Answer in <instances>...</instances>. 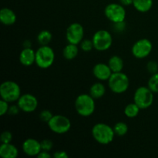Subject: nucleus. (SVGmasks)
Listing matches in <instances>:
<instances>
[{"label": "nucleus", "instance_id": "nucleus-25", "mask_svg": "<svg viewBox=\"0 0 158 158\" xmlns=\"http://www.w3.org/2000/svg\"><path fill=\"white\" fill-rule=\"evenodd\" d=\"M148 86L154 94H158V72L151 75L148 80Z\"/></svg>", "mask_w": 158, "mask_h": 158}, {"label": "nucleus", "instance_id": "nucleus-7", "mask_svg": "<svg viewBox=\"0 0 158 158\" xmlns=\"http://www.w3.org/2000/svg\"><path fill=\"white\" fill-rule=\"evenodd\" d=\"M93 43L96 50L103 52L111 47L113 44V37L110 32L105 29L97 31L93 35Z\"/></svg>", "mask_w": 158, "mask_h": 158}, {"label": "nucleus", "instance_id": "nucleus-26", "mask_svg": "<svg viewBox=\"0 0 158 158\" xmlns=\"http://www.w3.org/2000/svg\"><path fill=\"white\" fill-rule=\"evenodd\" d=\"M80 49L83 51V52H90L94 47V43H93L92 40H89V39H84L82 40L81 43H80Z\"/></svg>", "mask_w": 158, "mask_h": 158}, {"label": "nucleus", "instance_id": "nucleus-20", "mask_svg": "<svg viewBox=\"0 0 158 158\" xmlns=\"http://www.w3.org/2000/svg\"><path fill=\"white\" fill-rule=\"evenodd\" d=\"M153 4H154L153 0H134L133 1V6L134 9L142 13L149 12L152 8Z\"/></svg>", "mask_w": 158, "mask_h": 158}, {"label": "nucleus", "instance_id": "nucleus-22", "mask_svg": "<svg viewBox=\"0 0 158 158\" xmlns=\"http://www.w3.org/2000/svg\"><path fill=\"white\" fill-rule=\"evenodd\" d=\"M52 35L49 30H42L37 35V41L40 46H47L52 41Z\"/></svg>", "mask_w": 158, "mask_h": 158}, {"label": "nucleus", "instance_id": "nucleus-9", "mask_svg": "<svg viewBox=\"0 0 158 158\" xmlns=\"http://www.w3.org/2000/svg\"><path fill=\"white\" fill-rule=\"evenodd\" d=\"M105 16L113 23L125 21L127 12L123 5L110 3L104 9Z\"/></svg>", "mask_w": 158, "mask_h": 158}, {"label": "nucleus", "instance_id": "nucleus-4", "mask_svg": "<svg viewBox=\"0 0 158 158\" xmlns=\"http://www.w3.org/2000/svg\"><path fill=\"white\" fill-rule=\"evenodd\" d=\"M108 86L114 94H123L129 88L130 79L127 75L123 72L113 73L108 80Z\"/></svg>", "mask_w": 158, "mask_h": 158}, {"label": "nucleus", "instance_id": "nucleus-11", "mask_svg": "<svg viewBox=\"0 0 158 158\" xmlns=\"http://www.w3.org/2000/svg\"><path fill=\"white\" fill-rule=\"evenodd\" d=\"M84 29L79 23H71L66 31V39L69 43L79 45L83 40Z\"/></svg>", "mask_w": 158, "mask_h": 158}, {"label": "nucleus", "instance_id": "nucleus-30", "mask_svg": "<svg viewBox=\"0 0 158 158\" xmlns=\"http://www.w3.org/2000/svg\"><path fill=\"white\" fill-rule=\"evenodd\" d=\"M147 69L151 74H154L158 72V63L156 61L151 60L147 63Z\"/></svg>", "mask_w": 158, "mask_h": 158}, {"label": "nucleus", "instance_id": "nucleus-6", "mask_svg": "<svg viewBox=\"0 0 158 158\" xmlns=\"http://www.w3.org/2000/svg\"><path fill=\"white\" fill-rule=\"evenodd\" d=\"M154 93L148 86H140L134 93V102L140 110L149 108L154 103Z\"/></svg>", "mask_w": 158, "mask_h": 158}, {"label": "nucleus", "instance_id": "nucleus-28", "mask_svg": "<svg viewBox=\"0 0 158 158\" xmlns=\"http://www.w3.org/2000/svg\"><path fill=\"white\" fill-rule=\"evenodd\" d=\"M0 140L2 143H11L12 140V134L9 131H5L2 133L0 136Z\"/></svg>", "mask_w": 158, "mask_h": 158}, {"label": "nucleus", "instance_id": "nucleus-33", "mask_svg": "<svg viewBox=\"0 0 158 158\" xmlns=\"http://www.w3.org/2000/svg\"><path fill=\"white\" fill-rule=\"evenodd\" d=\"M21 110L20 108L19 107L18 105H11L9 106V111H8V114L11 116H15L19 113V111Z\"/></svg>", "mask_w": 158, "mask_h": 158}, {"label": "nucleus", "instance_id": "nucleus-2", "mask_svg": "<svg viewBox=\"0 0 158 158\" xmlns=\"http://www.w3.org/2000/svg\"><path fill=\"white\" fill-rule=\"evenodd\" d=\"M115 135L114 128L106 123H96L92 128L93 137L100 144H109L114 140Z\"/></svg>", "mask_w": 158, "mask_h": 158}, {"label": "nucleus", "instance_id": "nucleus-17", "mask_svg": "<svg viewBox=\"0 0 158 158\" xmlns=\"http://www.w3.org/2000/svg\"><path fill=\"white\" fill-rule=\"evenodd\" d=\"M18 155V149L11 143H2L0 146V157L2 158H16Z\"/></svg>", "mask_w": 158, "mask_h": 158}, {"label": "nucleus", "instance_id": "nucleus-27", "mask_svg": "<svg viewBox=\"0 0 158 158\" xmlns=\"http://www.w3.org/2000/svg\"><path fill=\"white\" fill-rule=\"evenodd\" d=\"M52 117H53V114L49 110H43L40 114V120L43 122H45V123H48Z\"/></svg>", "mask_w": 158, "mask_h": 158}, {"label": "nucleus", "instance_id": "nucleus-34", "mask_svg": "<svg viewBox=\"0 0 158 158\" xmlns=\"http://www.w3.org/2000/svg\"><path fill=\"white\" fill-rule=\"evenodd\" d=\"M52 157L54 158H68L69 154L64 151H58L52 154Z\"/></svg>", "mask_w": 158, "mask_h": 158}, {"label": "nucleus", "instance_id": "nucleus-12", "mask_svg": "<svg viewBox=\"0 0 158 158\" xmlns=\"http://www.w3.org/2000/svg\"><path fill=\"white\" fill-rule=\"evenodd\" d=\"M38 100L31 94H25L20 96L17 105L21 111L25 113H32L38 107Z\"/></svg>", "mask_w": 158, "mask_h": 158}, {"label": "nucleus", "instance_id": "nucleus-1", "mask_svg": "<svg viewBox=\"0 0 158 158\" xmlns=\"http://www.w3.org/2000/svg\"><path fill=\"white\" fill-rule=\"evenodd\" d=\"M74 106L76 111L80 116L83 117H90L96 109L95 99L90 94H80L76 98Z\"/></svg>", "mask_w": 158, "mask_h": 158}, {"label": "nucleus", "instance_id": "nucleus-16", "mask_svg": "<svg viewBox=\"0 0 158 158\" xmlns=\"http://www.w3.org/2000/svg\"><path fill=\"white\" fill-rule=\"evenodd\" d=\"M17 17L12 9L2 8L0 11V21L5 26H12L16 22Z\"/></svg>", "mask_w": 158, "mask_h": 158}, {"label": "nucleus", "instance_id": "nucleus-23", "mask_svg": "<svg viewBox=\"0 0 158 158\" xmlns=\"http://www.w3.org/2000/svg\"><path fill=\"white\" fill-rule=\"evenodd\" d=\"M140 110V108L135 103H129L124 109V114L128 118H134L137 117Z\"/></svg>", "mask_w": 158, "mask_h": 158}, {"label": "nucleus", "instance_id": "nucleus-19", "mask_svg": "<svg viewBox=\"0 0 158 158\" xmlns=\"http://www.w3.org/2000/svg\"><path fill=\"white\" fill-rule=\"evenodd\" d=\"M108 65H109L110 68L112 70L113 73H118L122 72L123 69V59L119 56H113L108 60Z\"/></svg>", "mask_w": 158, "mask_h": 158}, {"label": "nucleus", "instance_id": "nucleus-32", "mask_svg": "<svg viewBox=\"0 0 158 158\" xmlns=\"http://www.w3.org/2000/svg\"><path fill=\"white\" fill-rule=\"evenodd\" d=\"M126 26L127 25L125 21L114 23V30L116 32H122L126 29Z\"/></svg>", "mask_w": 158, "mask_h": 158}, {"label": "nucleus", "instance_id": "nucleus-37", "mask_svg": "<svg viewBox=\"0 0 158 158\" xmlns=\"http://www.w3.org/2000/svg\"><path fill=\"white\" fill-rule=\"evenodd\" d=\"M31 46H32V43L29 40H26L23 43V48H31Z\"/></svg>", "mask_w": 158, "mask_h": 158}, {"label": "nucleus", "instance_id": "nucleus-21", "mask_svg": "<svg viewBox=\"0 0 158 158\" xmlns=\"http://www.w3.org/2000/svg\"><path fill=\"white\" fill-rule=\"evenodd\" d=\"M106 94V87L100 82H97L94 83L89 88V94L94 99H100Z\"/></svg>", "mask_w": 158, "mask_h": 158}, {"label": "nucleus", "instance_id": "nucleus-8", "mask_svg": "<svg viewBox=\"0 0 158 158\" xmlns=\"http://www.w3.org/2000/svg\"><path fill=\"white\" fill-rule=\"evenodd\" d=\"M47 124L50 131L57 134H63L69 132L72 126L70 120L61 114L53 115Z\"/></svg>", "mask_w": 158, "mask_h": 158}, {"label": "nucleus", "instance_id": "nucleus-35", "mask_svg": "<svg viewBox=\"0 0 158 158\" xmlns=\"http://www.w3.org/2000/svg\"><path fill=\"white\" fill-rule=\"evenodd\" d=\"M49 151H41L40 154L37 155L38 158H50L52 157L50 154H49Z\"/></svg>", "mask_w": 158, "mask_h": 158}, {"label": "nucleus", "instance_id": "nucleus-14", "mask_svg": "<svg viewBox=\"0 0 158 158\" xmlns=\"http://www.w3.org/2000/svg\"><path fill=\"white\" fill-rule=\"evenodd\" d=\"M112 73L109 65L106 63H97L93 68V74L100 81H108Z\"/></svg>", "mask_w": 158, "mask_h": 158}, {"label": "nucleus", "instance_id": "nucleus-10", "mask_svg": "<svg viewBox=\"0 0 158 158\" xmlns=\"http://www.w3.org/2000/svg\"><path fill=\"white\" fill-rule=\"evenodd\" d=\"M153 49V44L148 39L143 38L137 40L132 46L131 52L137 59H144L151 54Z\"/></svg>", "mask_w": 158, "mask_h": 158}, {"label": "nucleus", "instance_id": "nucleus-29", "mask_svg": "<svg viewBox=\"0 0 158 158\" xmlns=\"http://www.w3.org/2000/svg\"><path fill=\"white\" fill-rule=\"evenodd\" d=\"M40 143H41L42 151H50L53 148V143L49 139H44L42 141H40Z\"/></svg>", "mask_w": 158, "mask_h": 158}, {"label": "nucleus", "instance_id": "nucleus-3", "mask_svg": "<svg viewBox=\"0 0 158 158\" xmlns=\"http://www.w3.org/2000/svg\"><path fill=\"white\" fill-rule=\"evenodd\" d=\"M55 56L54 50L49 45L40 46L35 51V64L40 69H48L53 64Z\"/></svg>", "mask_w": 158, "mask_h": 158}, {"label": "nucleus", "instance_id": "nucleus-36", "mask_svg": "<svg viewBox=\"0 0 158 158\" xmlns=\"http://www.w3.org/2000/svg\"><path fill=\"white\" fill-rule=\"evenodd\" d=\"M133 1L134 0H120V3L123 6H128L133 5Z\"/></svg>", "mask_w": 158, "mask_h": 158}, {"label": "nucleus", "instance_id": "nucleus-18", "mask_svg": "<svg viewBox=\"0 0 158 158\" xmlns=\"http://www.w3.org/2000/svg\"><path fill=\"white\" fill-rule=\"evenodd\" d=\"M79 53L78 45L69 43L63 48V55L66 60H74Z\"/></svg>", "mask_w": 158, "mask_h": 158}, {"label": "nucleus", "instance_id": "nucleus-24", "mask_svg": "<svg viewBox=\"0 0 158 158\" xmlns=\"http://www.w3.org/2000/svg\"><path fill=\"white\" fill-rule=\"evenodd\" d=\"M113 128H114V133H115L116 135L119 136V137L125 136L128 132V126L124 122H117V123H115Z\"/></svg>", "mask_w": 158, "mask_h": 158}, {"label": "nucleus", "instance_id": "nucleus-5", "mask_svg": "<svg viewBox=\"0 0 158 158\" xmlns=\"http://www.w3.org/2000/svg\"><path fill=\"white\" fill-rule=\"evenodd\" d=\"M21 89L19 85L12 80L4 81L0 86V96L1 99L9 102H17L21 96Z\"/></svg>", "mask_w": 158, "mask_h": 158}, {"label": "nucleus", "instance_id": "nucleus-13", "mask_svg": "<svg viewBox=\"0 0 158 158\" xmlns=\"http://www.w3.org/2000/svg\"><path fill=\"white\" fill-rule=\"evenodd\" d=\"M22 149L24 154L29 157H35L42 151L41 143L34 138H28L24 140L22 145Z\"/></svg>", "mask_w": 158, "mask_h": 158}, {"label": "nucleus", "instance_id": "nucleus-15", "mask_svg": "<svg viewBox=\"0 0 158 158\" xmlns=\"http://www.w3.org/2000/svg\"><path fill=\"white\" fill-rule=\"evenodd\" d=\"M20 63L24 66H30L35 63V51L32 48H23L19 57Z\"/></svg>", "mask_w": 158, "mask_h": 158}, {"label": "nucleus", "instance_id": "nucleus-31", "mask_svg": "<svg viewBox=\"0 0 158 158\" xmlns=\"http://www.w3.org/2000/svg\"><path fill=\"white\" fill-rule=\"evenodd\" d=\"M9 102L1 99L0 100V115L4 116L5 114H8V111L9 109Z\"/></svg>", "mask_w": 158, "mask_h": 158}]
</instances>
